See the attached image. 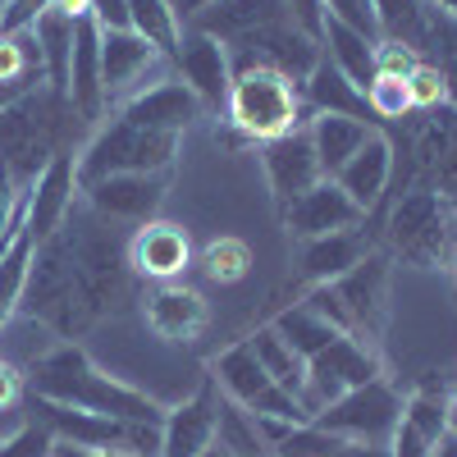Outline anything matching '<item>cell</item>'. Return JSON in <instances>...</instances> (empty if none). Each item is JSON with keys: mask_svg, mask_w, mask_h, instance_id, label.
<instances>
[{"mask_svg": "<svg viewBox=\"0 0 457 457\" xmlns=\"http://www.w3.org/2000/svg\"><path fill=\"white\" fill-rule=\"evenodd\" d=\"M215 430H220V385L206 379L193 398L165 407L161 457H202L215 448Z\"/></svg>", "mask_w": 457, "mask_h": 457, "instance_id": "obj_15", "label": "cell"}, {"mask_svg": "<svg viewBox=\"0 0 457 457\" xmlns=\"http://www.w3.org/2000/svg\"><path fill=\"white\" fill-rule=\"evenodd\" d=\"M202 457H224V453H220V448H211V453H202Z\"/></svg>", "mask_w": 457, "mask_h": 457, "instance_id": "obj_51", "label": "cell"}, {"mask_svg": "<svg viewBox=\"0 0 457 457\" xmlns=\"http://www.w3.org/2000/svg\"><path fill=\"white\" fill-rule=\"evenodd\" d=\"M448 416H453V394L430 379L426 389L403 398V416L389 439V453L394 457H430L435 444L448 435Z\"/></svg>", "mask_w": 457, "mask_h": 457, "instance_id": "obj_18", "label": "cell"}, {"mask_svg": "<svg viewBox=\"0 0 457 457\" xmlns=\"http://www.w3.org/2000/svg\"><path fill=\"white\" fill-rule=\"evenodd\" d=\"M23 389H28V375L14 361H0V411L19 407L23 403Z\"/></svg>", "mask_w": 457, "mask_h": 457, "instance_id": "obj_43", "label": "cell"}, {"mask_svg": "<svg viewBox=\"0 0 457 457\" xmlns=\"http://www.w3.org/2000/svg\"><path fill=\"white\" fill-rule=\"evenodd\" d=\"M179 133H161V129H146L133 124L124 114H114L110 124L96 129V137L73 156V174H79V193L96 179L110 174H170L179 161Z\"/></svg>", "mask_w": 457, "mask_h": 457, "instance_id": "obj_3", "label": "cell"}, {"mask_svg": "<svg viewBox=\"0 0 457 457\" xmlns=\"http://www.w3.org/2000/svg\"><path fill=\"white\" fill-rule=\"evenodd\" d=\"M202 101L193 96V87H187L183 79H161V83H151L146 92H137L133 101L120 105L124 120L133 124H146V129H161V133H187L197 120H202Z\"/></svg>", "mask_w": 457, "mask_h": 457, "instance_id": "obj_21", "label": "cell"}, {"mask_svg": "<svg viewBox=\"0 0 457 457\" xmlns=\"http://www.w3.org/2000/svg\"><path fill=\"white\" fill-rule=\"evenodd\" d=\"M197 265H202V275L211 284H238L252 270V247L243 238H215V243L202 247Z\"/></svg>", "mask_w": 457, "mask_h": 457, "instance_id": "obj_36", "label": "cell"}, {"mask_svg": "<svg viewBox=\"0 0 457 457\" xmlns=\"http://www.w3.org/2000/svg\"><path fill=\"white\" fill-rule=\"evenodd\" d=\"M398 416H403V394L385 375H375L366 385L348 389L343 398H334L329 407H320L316 426L353 444H389L398 430Z\"/></svg>", "mask_w": 457, "mask_h": 457, "instance_id": "obj_6", "label": "cell"}, {"mask_svg": "<svg viewBox=\"0 0 457 457\" xmlns=\"http://www.w3.org/2000/svg\"><path fill=\"white\" fill-rule=\"evenodd\" d=\"M73 14H64L55 0L32 19V37H37V51H42V69H46V83L55 96L69 101V60H73Z\"/></svg>", "mask_w": 457, "mask_h": 457, "instance_id": "obj_28", "label": "cell"}, {"mask_svg": "<svg viewBox=\"0 0 457 457\" xmlns=\"http://www.w3.org/2000/svg\"><path fill=\"white\" fill-rule=\"evenodd\" d=\"M174 69H179V79L193 87V96H197L206 110H224L228 87H234V60H228V46L220 42V37L187 28V32L179 37Z\"/></svg>", "mask_w": 457, "mask_h": 457, "instance_id": "obj_13", "label": "cell"}, {"mask_svg": "<svg viewBox=\"0 0 457 457\" xmlns=\"http://www.w3.org/2000/svg\"><path fill=\"white\" fill-rule=\"evenodd\" d=\"M211 5V0H183V5H179V19H187V14H197V10H206Z\"/></svg>", "mask_w": 457, "mask_h": 457, "instance_id": "obj_47", "label": "cell"}, {"mask_svg": "<svg viewBox=\"0 0 457 457\" xmlns=\"http://www.w3.org/2000/svg\"><path fill=\"white\" fill-rule=\"evenodd\" d=\"M261 165H265V183H270L279 206H288L293 197H302L307 187H316L325 179L307 129H293L275 142H261Z\"/></svg>", "mask_w": 457, "mask_h": 457, "instance_id": "obj_19", "label": "cell"}, {"mask_svg": "<svg viewBox=\"0 0 457 457\" xmlns=\"http://www.w3.org/2000/svg\"><path fill=\"white\" fill-rule=\"evenodd\" d=\"M211 379L224 389L228 403H238V407L252 411V416H270V421H307V411L297 407V398L284 394L275 379H270V370L256 361V353H252L247 338L234 343V348H224V353L215 357Z\"/></svg>", "mask_w": 457, "mask_h": 457, "instance_id": "obj_7", "label": "cell"}, {"mask_svg": "<svg viewBox=\"0 0 457 457\" xmlns=\"http://www.w3.org/2000/svg\"><path fill=\"white\" fill-rule=\"evenodd\" d=\"M439 270H453V275H457V202H448V215H444V243H439Z\"/></svg>", "mask_w": 457, "mask_h": 457, "instance_id": "obj_44", "label": "cell"}, {"mask_svg": "<svg viewBox=\"0 0 457 457\" xmlns=\"http://www.w3.org/2000/svg\"><path fill=\"white\" fill-rule=\"evenodd\" d=\"M284 211V228L297 238V243H307V238H325V234H338V228H357L366 224V211L343 193V187L334 179H320L316 187H307L302 197H293Z\"/></svg>", "mask_w": 457, "mask_h": 457, "instance_id": "obj_17", "label": "cell"}, {"mask_svg": "<svg viewBox=\"0 0 457 457\" xmlns=\"http://www.w3.org/2000/svg\"><path fill=\"white\" fill-rule=\"evenodd\" d=\"M129 19L142 42H151L165 60H174L179 37H183V19H179L174 0H129Z\"/></svg>", "mask_w": 457, "mask_h": 457, "instance_id": "obj_35", "label": "cell"}, {"mask_svg": "<svg viewBox=\"0 0 457 457\" xmlns=\"http://www.w3.org/2000/svg\"><path fill=\"white\" fill-rule=\"evenodd\" d=\"M174 5H183V0H174Z\"/></svg>", "mask_w": 457, "mask_h": 457, "instance_id": "obj_52", "label": "cell"}, {"mask_svg": "<svg viewBox=\"0 0 457 457\" xmlns=\"http://www.w3.org/2000/svg\"><path fill=\"white\" fill-rule=\"evenodd\" d=\"M379 375V357L370 343L353 338V334H338L325 353H316L307 361V385H302V411H307V421H316V411L329 407L334 398H343L348 389L366 385V379Z\"/></svg>", "mask_w": 457, "mask_h": 457, "instance_id": "obj_8", "label": "cell"}, {"mask_svg": "<svg viewBox=\"0 0 457 457\" xmlns=\"http://www.w3.org/2000/svg\"><path fill=\"white\" fill-rule=\"evenodd\" d=\"M407 96H411V110H435L444 105L453 92H448V73L439 64H416L411 69V79H407Z\"/></svg>", "mask_w": 457, "mask_h": 457, "instance_id": "obj_37", "label": "cell"}, {"mask_svg": "<svg viewBox=\"0 0 457 457\" xmlns=\"http://www.w3.org/2000/svg\"><path fill=\"white\" fill-rule=\"evenodd\" d=\"M448 430L457 435V403H453V416H448Z\"/></svg>", "mask_w": 457, "mask_h": 457, "instance_id": "obj_48", "label": "cell"}, {"mask_svg": "<svg viewBox=\"0 0 457 457\" xmlns=\"http://www.w3.org/2000/svg\"><path fill=\"white\" fill-rule=\"evenodd\" d=\"M366 101H370L375 120H403V114L411 110L407 83L403 79H385V73H375V83L366 87Z\"/></svg>", "mask_w": 457, "mask_h": 457, "instance_id": "obj_38", "label": "cell"}, {"mask_svg": "<svg viewBox=\"0 0 457 457\" xmlns=\"http://www.w3.org/2000/svg\"><path fill=\"white\" fill-rule=\"evenodd\" d=\"M389 179H394V142H389L385 133H370L366 146L334 174V183H338L361 211H370V206L385 202Z\"/></svg>", "mask_w": 457, "mask_h": 457, "instance_id": "obj_25", "label": "cell"}, {"mask_svg": "<svg viewBox=\"0 0 457 457\" xmlns=\"http://www.w3.org/2000/svg\"><path fill=\"white\" fill-rule=\"evenodd\" d=\"M60 110H73L64 96H55L51 87L42 92H28L19 96L14 105L0 110V170H5L19 193L28 197V187L37 183V174H42L55 156V133H60Z\"/></svg>", "mask_w": 457, "mask_h": 457, "instance_id": "obj_4", "label": "cell"}, {"mask_svg": "<svg viewBox=\"0 0 457 457\" xmlns=\"http://www.w3.org/2000/svg\"><path fill=\"white\" fill-rule=\"evenodd\" d=\"M87 14L101 32H129L133 19H129V0H87Z\"/></svg>", "mask_w": 457, "mask_h": 457, "instance_id": "obj_42", "label": "cell"}, {"mask_svg": "<svg viewBox=\"0 0 457 457\" xmlns=\"http://www.w3.org/2000/svg\"><path fill=\"white\" fill-rule=\"evenodd\" d=\"M228 60H234V73L238 69H275L284 73L288 83H307V73L320 64V42H312L297 23H265L238 42H228Z\"/></svg>", "mask_w": 457, "mask_h": 457, "instance_id": "obj_9", "label": "cell"}, {"mask_svg": "<svg viewBox=\"0 0 457 457\" xmlns=\"http://www.w3.org/2000/svg\"><path fill=\"white\" fill-rule=\"evenodd\" d=\"M284 19H288L284 0H211L206 10L187 14V28L211 32V37H220V42L228 46V42H238V37H247V32H256L265 23H284Z\"/></svg>", "mask_w": 457, "mask_h": 457, "instance_id": "obj_24", "label": "cell"}, {"mask_svg": "<svg viewBox=\"0 0 457 457\" xmlns=\"http://www.w3.org/2000/svg\"><path fill=\"white\" fill-rule=\"evenodd\" d=\"M320 55L343 73V79H353L361 92L375 83V42L366 32L348 28L343 19H325V32H320Z\"/></svg>", "mask_w": 457, "mask_h": 457, "instance_id": "obj_30", "label": "cell"}, {"mask_svg": "<svg viewBox=\"0 0 457 457\" xmlns=\"http://www.w3.org/2000/svg\"><path fill=\"white\" fill-rule=\"evenodd\" d=\"M375 129L361 124V120H348V114H312V124H307V137L316 146V161H320V174L334 179L343 165H348L357 151L366 146Z\"/></svg>", "mask_w": 457, "mask_h": 457, "instance_id": "obj_29", "label": "cell"}, {"mask_svg": "<svg viewBox=\"0 0 457 457\" xmlns=\"http://www.w3.org/2000/svg\"><path fill=\"white\" fill-rule=\"evenodd\" d=\"M73 197H79L73 156H69V151H55L51 165L37 174V183L28 187V197H23V224H28V234H32L37 247L64 228V220H69V211H73Z\"/></svg>", "mask_w": 457, "mask_h": 457, "instance_id": "obj_14", "label": "cell"}, {"mask_svg": "<svg viewBox=\"0 0 457 457\" xmlns=\"http://www.w3.org/2000/svg\"><path fill=\"white\" fill-rule=\"evenodd\" d=\"M96 457H133V453H96Z\"/></svg>", "mask_w": 457, "mask_h": 457, "instance_id": "obj_50", "label": "cell"}, {"mask_svg": "<svg viewBox=\"0 0 457 457\" xmlns=\"http://www.w3.org/2000/svg\"><path fill=\"white\" fill-rule=\"evenodd\" d=\"M302 105H307L312 114H348V120H361V124L375 120L366 92H361L353 79H343V73H338L325 55H320V64L307 73V83H302Z\"/></svg>", "mask_w": 457, "mask_h": 457, "instance_id": "obj_27", "label": "cell"}, {"mask_svg": "<svg viewBox=\"0 0 457 457\" xmlns=\"http://www.w3.org/2000/svg\"><path fill=\"white\" fill-rule=\"evenodd\" d=\"M421 64V51H411L407 42H389V37H379L375 42V73H385V79H411V69Z\"/></svg>", "mask_w": 457, "mask_h": 457, "instance_id": "obj_39", "label": "cell"}, {"mask_svg": "<svg viewBox=\"0 0 457 457\" xmlns=\"http://www.w3.org/2000/svg\"><path fill=\"white\" fill-rule=\"evenodd\" d=\"M348 312V325H353V338L361 343H375L385 334V320H389V256L385 252H366L357 265L343 279L329 284Z\"/></svg>", "mask_w": 457, "mask_h": 457, "instance_id": "obj_11", "label": "cell"}, {"mask_svg": "<svg viewBox=\"0 0 457 457\" xmlns=\"http://www.w3.org/2000/svg\"><path fill=\"white\" fill-rule=\"evenodd\" d=\"M370 252L366 243V228H338V234H325V238H307L297 247V270L307 275L312 284H334L353 270V265Z\"/></svg>", "mask_w": 457, "mask_h": 457, "instance_id": "obj_26", "label": "cell"}, {"mask_svg": "<svg viewBox=\"0 0 457 457\" xmlns=\"http://www.w3.org/2000/svg\"><path fill=\"white\" fill-rule=\"evenodd\" d=\"M28 385H32L37 398H51V403L79 407V411L120 416V421H151V426L165 421V407L156 398L124 385V379L105 375L79 343H55L42 357H32Z\"/></svg>", "mask_w": 457, "mask_h": 457, "instance_id": "obj_2", "label": "cell"}, {"mask_svg": "<svg viewBox=\"0 0 457 457\" xmlns=\"http://www.w3.org/2000/svg\"><path fill=\"white\" fill-rule=\"evenodd\" d=\"M426 5H430V10H439L444 19H453V23H457V0H426Z\"/></svg>", "mask_w": 457, "mask_h": 457, "instance_id": "obj_46", "label": "cell"}, {"mask_svg": "<svg viewBox=\"0 0 457 457\" xmlns=\"http://www.w3.org/2000/svg\"><path fill=\"white\" fill-rule=\"evenodd\" d=\"M430 457H457V435L448 430V435H444V439L435 444V453H430Z\"/></svg>", "mask_w": 457, "mask_h": 457, "instance_id": "obj_45", "label": "cell"}, {"mask_svg": "<svg viewBox=\"0 0 457 457\" xmlns=\"http://www.w3.org/2000/svg\"><path fill=\"white\" fill-rule=\"evenodd\" d=\"M252 353H256V361L270 370V379L284 389V394H293V398H302V385H307V361H302L288 343L275 334V325H265V329H256L252 338ZM302 407V403H297Z\"/></svg>", "mask_w": 457, "mask_h": 457, "instance_id": "obj_33", "label": "cell"}, {"mask_svg": "<svg viewBox=\"0 0 457 457\" xmlns=\"http://www.w3.org/2000/svg\"><path fill=\"white\" fill-rule=\"evenodd\" d=\"M187 265H193V243L179 224L165 220H146L133 243H129V270L142 279H156V284H174Z\"/></svg>", "mask_w": 457, "mask_h": 457, "instance_id": "obj_20", "label": "cell"}, {"mask_svg": "<svg viewBox=\"0 0 457 457\" xmlns=\"http://www.w3.org/2000/svg\"><path fill=\"white\" fill-rule=\"evenodd\" d=\"M448 394H453V403H457V370H453V385H448Z\"/></svg>", "mask_w": 457, "mask_h": 457, "instance_id": "obj_49", "label": "cell"}, {"mask_svg": "<svg viewBox=\"0 0 457 457\" xmlns=\"http://www.w3.org/2000/svg\"><path fill=\"white\" fill-rule=\"evenodd\" d=\"M444 215L448 197L439 187H411L403 202L389 211V252L407 265H439V243H444Z\"/></svg>", "mask_w": 457, "mask_h": 457, "instance_id": "obj_10", "label": "cell"}, {"mask_svg": "<svg viewBox=\"0 0 457 457\" xmlns=\"http://www.w3.org/2000/svg\"><path fill=\"white\" fill-rule=\"evenodd\" d=\"M32 256H37V243L28 234V224L14 228V238L0 252V329H5L19 307H23V293H28V275H32Z\"/></svg>", "mask_w": 457, "mask_h": 457, "instance_id": "obj_31", "label": "cell"}, {"mask_svg": "<svg viewBox=\"0 0 457 457\" xmlns=\"http://www.w3.org/2000/svg\"><path fill=\"white\" fill-rule=\"evenodd\" d=\"M129 297V275L110 238L96 234V224H69L46 238L32 256V275L23 307L37 325H46L60 338H79L101 316L120 312Z\"/></svg>", "mask_w": 457, "mask_h": 457, "instance_id": "obj_1", "label": "cell"}, {"mask_svg": "<svg viewBox=\"0 0 457 457\" xmlns=\"http://www.w3.org/2000/svg\"><path fill=\"white\" fill-rule=\"evenodd\" d=\"M284 10H288V19L312 37V42H320V32H325V19H329V10H325V0H284Z\"/></svg>", "mask_w": 457, "mask_h": 457, "instance_id": "obj_41", "label": "cell"}, {"mask_svg": "<svg viewBox=\"0 0 457 457\" xmlns=\"http://www.w3.org/2000/svg\"><path fill=\"white\" fill-rule=\"evenodd\" d=\"M161 51L129 32H101V87L110 105H124L151 83H161Z\"/></svg>", "mask_w": 457, "mask_h": 457, "instance_id": "obj_12", "label": "cell"}, {"mask_svg": "<svg viewBox=\"0 0 457 457\" xmlns=\"http://www.w3.org/2000/svg\"><path fill=\"white\" fill-rule=\"evenodd\" d=\"M370 14L379 37L407 42L411 51H426L430 42V5L426 0H370Z\"/></svg>", "mask_w": 457, "mask_h": 457, "instance_id": "obj_32", "label": "cell"}, {"mask_svg": "<svg viewBox=\"0 0 457 457\" xmlns=\"http://www.w3.org/2000/svg\"><path fill=\"white\" fill-rule=\"evenodd\" d=\"M275 334L288 343V348L302 357V361H312L316 353H325L329 348V343L338 338V329L329 325V320H320L312 307H307V302H297V307H288V312H279L275 320Z\"/></svg>", "mask_w": 457, "mask_h": 457, "instance_id": "obj_34", "label": "cell"}, {"mask_svg": "<svg viewBox=\"0 0 457 457\" xmlns=\"http://www.w3.org/2000/svg\"><path fill=\"white\" fill-rule=\"evenodd\" d=\"M206 297L197 288L183 284H161L146 297V325L151 334H161L165 343H193L206 329Z\"/></svg>", "mask_w": 457, "mask_h": 457, "instance_id": "obj_23", "label": "cell"}, {"mask_svg": "<svg viewBox=\"0 0 457 457\" xmlns=\"http://www.w3.org/2000/svg\"><path fill=\"white\" fill-rule=\"evenodd\" d=\"M51 439H55V435H51L42 421H37V426L28 421L14 439L0 444V457H46V453H51Z\"/></svg>", "mask_w": 457, "mask_h": 457, "instance_id": "obj_40", "label": "cell"}, {"mask_svg": "<svg viewBox=\"0 0 457 457\" xmlns=\"http://www.w3.org/2000/svg\"><path fill=\"white\" fill-rule=\"evenodd\" d=\"M302 87L275 69H238L224 101V120L247 146L275 142L302 124Z\"/></svg>", "mask_w": 457, "mask_h": 457, "instance_id": "obj_5", "label": "cell"}, {"mask_svg": "<svg viewBox=\"0 0 457 457\" xmlns=\"http://www.w3.org/2000/svg\"><path fill=\"white\" fill-rule=\"evenodd\" d=\"M69 105L79 120H101L105 87H101V28L92 14L73 23V60H69Z\"/></svg>", "mask_w": 457, "mask_h": 457, "instance_id": "obj_22", "label": "cell"}, {"mask_svg": "<svg viewBox=\"0 0 457 457\" xmlns=\"http://www.w3.org/2000/svg\"><path fill=\"white\" fill-rule=\"evenodd\" d=\"M170 193V174H110L83 187V202L92 206L96 220H133L146 224L161 211Z\"/></svg>", "mask_w": 457, "mask_h": 457, "instance_id": "obj_16", "label": "cell"}]
</instances>
